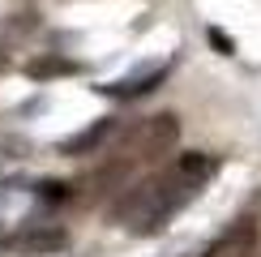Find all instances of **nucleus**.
<instances>
[{
  "label": "nucleus",
  "mask_w": 261,
  "mask_h": 257,
  "mask_svg": "<svg viewBox=\"0 0 261 257\" xmlns=\"http://www.w3.org/2000/svg\"><path fill=\"white\" fill-rule=\"evenodd\" d=\"M5 64H9V60H5V52H0V73H5Z\"/></svg>",
  "instance_id": "obj_10"
},
{
  "label": "nucleus",
  "mask_w": 261,
  "mask_h": 257,
  "mask_svg": "<svg viewBox=\"0 0 261 257\" xmlns=\"http://www.w3.org/2000/svg\"><path fill=\"white\" fill-rule=\"evenodd\" d=\"M253 253H257V223L240 219V223H231L214 244H205L201 253H189V257H253Z\"/></svg>",
  "instance_id": "obj_3"
},
{
  "label": "nucleus",
  "mask_w": 261,
  "mask_h": 257,
  "mask_svg": "<svg viewBox=\"0 0 261 257\" xmlns=\"http://www.w3.org/2000/svg\"><path fill=\"white\" fill-rule=\"evenodd\" d=\"M39 197H43V201H69V197H73V185H64V180H43V185H39Z\"/></svg>",
  "instance_id": "obj_8"
},
{
  "label": "nucleus",
  "mask_w": 261,
  "mask_h": 257,
  "mask_svg": "<svg viewBox=\"0 0 261 257\" xmlns=\"http://www.w3.org/2000/svg\"><path fill=\"white\" fill-rule=\"evenodd\" d=\"M69 244V236H64L60 227H30V232H21L13 236V249L17 253H56Z\"/></svg>",
  "instance_id": "obj_4"
},
{
  "label": "nucleus",
  "mask_w": 261,
  "mask_h": 257,
  "mask_svg": "<svg viewBox=\"0 0 261 257\" xmlns=\"http://www.w3.org/2000/svg\"><path fill=\"white\" fill-rule=\"evenodd\" d=\"M82 69V64L77 60H64V56H39V60H30L26 64V73H30V78H69V73H77Z\"/></svg>",
  "instance_id": "obj_7"
},
{
  "label": "nucleus",
  "mask_w": 261,
  "mask_h": 257,
  "mask_svg": "<svg viewBox=\"0 0 261 257\" xmlns=\"http://www.w3.org/2000/svg\"><path fill=\"white\" fill-rule=\"evenodd\" d=\"M163 78H167V64H154V69H146V73L133 78V82H112V86H99V90H103V94H120V99H133V94L154 90Z\"/></svg>",
  "instance_id": "obj_6"
},
{
  "label": "nucleus",
  "mask_w": 261,
  "mask_h": 257,
  "mask_svg": "<svg viewBox=\"0 0 261 257\" xmlns=\"http://www.w3.org/2000/svg\"><path fill=\"white\" fill-rule=\"evenodd\" d=\"M176 137H180V120H176L171 112L146 116V120H137V124L120 137V142H116L112 159L133 171V167H141V163H154V159H163L171 146H176Z\"/></svg>",
  "instance_id": "obj_2"
},
{
  "label": "nucleus",
  "mask_w": 261,
  "mask_h": 257,
  "mask_svg": "<svg viewBox=\"0 0 261 257\" xmlns=\"http://www.w3.org/2000/svg\"><path fill=\"white\" fill-rule=\"evenodd\" d=\"M116 128V120L107 116V120H94L90 128H82L77 137H69V142H60V155H90V150H99L107 142V133Z\"/></svg>",
  "instance_id": "obj_5"
},
{
  "label": "nucleus",
  "mask_w": 261,
  "mask_h": 257,
  "mask_svg": "<svg viewBox=\"0 0 261 257\" xmlns=\"http://www.w3.org/2000/svg\"><path fill=\"white\" fill-rule=\"evenodd\" d=\"M214 171H219V163L210 155H197V150L171 159L163 171H154L141 185L120 193V201L112 206V223L124 227V232H133V236H159L205 189V180Z\"/></svg>",
  "instance_id": "obj_1"
},
{
  "label": "nucleus",
  "mask_w": 261,
  "mask_h": 257,
  "mask_svg": "<svg viewBox=\"0 0 261 257\" xmlns=\"http://www.w3.org/2000/svg\"><path fill=\"white\" fill-rule=\"evenodd\" d=\"M210 43H214V47H219V56H231V52H236V43L227 39L223 30H210Z\"/></svg>",
  "instance_id": "obj_9"
}]
</instances>
